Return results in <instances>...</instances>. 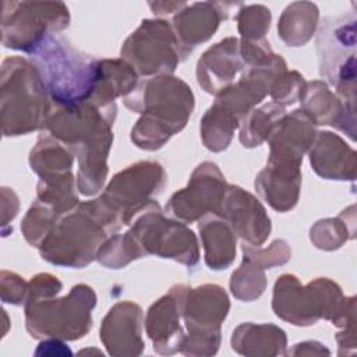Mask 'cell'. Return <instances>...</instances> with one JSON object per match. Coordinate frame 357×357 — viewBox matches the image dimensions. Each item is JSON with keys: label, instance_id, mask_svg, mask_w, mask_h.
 Instances as JSON below:
<instances>
[{"label": "cell", "instance_id": "cell-25", "mask_svg": "<svg viewBox=\"0 0 357 357\" xmlns=\"http://www.w3.org/2000/svg\"><path fill=\"white\" fill-rule=\"evenodd\" d=\"M204 250L205 262L211 269H226L236 257V233L227 220L216 213L205 216L198 225Z\"/></svg>", "mask_w": 357, "mask_h": 357}, {"label": "cell", "instance_id": "cell-1", "mask_svg": "<svg viewBox=\"0 0 357 357\" xmlns=\"http://www.w3.org/2000/svg\"><path fill=\"white\" fill-rule=\"evenodd\" d=\"M116 105L96 106L85 102L50 113L45 130L77 155V185L84 195L96 194L107 174V155L113 142L112 126Z\"/></svg>", "mask_w": 357, "mask_h": 357}, {"label": "cell", "instance_id": "cell-4", "mask_svg": "<svg viewBox=\"0 0 357 357\" xmlns=\"http://www.w3.org/2000/svg\"><path fill=\"white\" fill-rule=\"evenodd\" d=\"M32 64L60 107L89 102L100 73V60L73 47L59 35H50L31 53Z\"/></svg>", "mask_w": 357, "mask_h": 357}, {"label": "cell", "instance_id": "cell-26", "mask_svg": "<svg viewBox=\"0 0 357 357\" xmlns=\"http://www.w3.org/2000/svg\"><path fill=\"white\" fill-rule=\"evenodd\" d=\"M137 78L138 74L126 60H100L99 78L89 102L96 106L112 105L117 96L126 98L137 88Z\"/></svg>", "mask_w": 357, "mask_h": 357}, {"label": "cell", "instance_id": "cell-37", "mask_svg": "<svg viewBox=\"0 0 357 357\" xmlns=\"http://www.w3.org/2000/svg\"><path fill=\"white\" fill-rule=\"evenodd\" d=\"M289 354H331V351L324 347V344L310 340L294 344V349L289 351Z\"/></svg>", "mask_w": 357, "mask_h": 357}, {"label": "cell", "instance_id": "cell-28", "mask_svg": "<svg viewBox=\"0 0 357 357\" xmlns=\"http://www.w3.org/2000/svg\"><path fill=\"white\" fill-rule=\"evenodd\" d=\"M74 153L52 135L40 137L36 146L31 151L29 162L32 170L40 178L59 176L71 172Z\"/></svg>", "mask_w": 357, "mask_h": 357}, {"label": "cell", "instance_id": "cell-31", "mask_svg": "<svg viewBox=\"0 0 357 357\" xmlns=\"http://www.w3.org/2000/svg\"><path fill=\"white\" fill-rule=\"evenodd\" d=\"M264 268L258 264L243 258L241 266L233 272L230 279V290L238 300L251 301L258 298L265 290Z\"/></svg>", "mask_w": 357, "mask_h": 357}, {"label": "cell", "instance_id": "cell-23", "mask_svg": "<svg viewBox=\"0 0 357 357\" xmlns=\"http://www.w3.org/2000/svg\"><path fill=\"white\" fill-rule=\"evenodd\" d=\"M216 4L195 3L183 10L173 20L174 35L180 45L181 59H184L198 43L208 40L216 31L222 20Z\"/></svg>", "mask_w": 357, "mask_h": 357}, {"label": "cell", "instance_id": "cell-21", "mask_svg": "<svg viewBox=\"0 0 357 357\" xmlns=\"http://www.w3.org/2000/svg\"><path fill=\"white\" fill-rule=\"evenodd\" d=\"M311 146L310 162L321 177L328 180L356 178V152L339 135L331 131L317 132Z\"/></svg>", "mask_w": 357, "mask_h": 357}, {"label": "cell", "instance_id": "cell-24", "mask_svg": "<svg viewBox=\"0 0 357 357\" xmlns=\"http://www.w3.org/2000/svg\"><path fill=\"white\" fill-rule=\"evenodd\" d=\"M286 333L272 324H241L231 336V347L243 356H286Z\"/></svg>", "mask_w": 357, "mask_h": 357}, {"label": "cell", "instance_id": "cell-15", "mask_svg": "<svg viewBox=\"0 0 357 357\" xmlns=\"http://www.w3.org/2000/svg\"><path fill=\"white\" fill-rule=\"evenodd\" d=\"M227 220L244 243L261 245L271 233V219L261 202L238 185H227L225 197L213 212Z\"/></svg>", "mask_w": 357, "mask_h": 357}, {"label": "cell", "instance_id": "cell-5", "mask_svg": "<svg viewBox=\"0 0 357 357\" xmlns=\"http://www.w3.org/2000/svg\"><path fill=\"white\" fill-rule=\"evenodd\" d=\"M109 233H113V229L95 201H86L54 223L39 251L42 258L53 265L82 268L93 261Z\"/></svg>", "mask_w": 357, "mask_h": 357}, {"label": "cell", "instance_id": "cell-34", "mask_svg": "<svg viewBox=\"0 0 357 357\" xmlns=\"http://www.w3.org/2000/svg\"><path fill=\"white\" fill-rule=\"evenodd\" d=\"M243 255L264 269H269L275 265L286 264L291 257V251L284 240H275L269 248H255V245L243 243Z\"/></svg>", "mask_w": 357, "mask_h": 357}, {"label": "cell", "instance_id": "cell-13", "mask_svg": "<svg viewBox=\"0 0 357 357\" xmlns=\"http://www.w3.org/2000/svg\"><path fill=\"white\" fill-rule=\"evenodd\" d=\"M10 21H3L6 47L33 53L47 36L68 25V10L63 3H11Z\"/></svg>", "mask_w": 357, "mask_h": 357}, {"label": "cell", "instance_id": "cell-8", "mask_svg": "<svg viewBox=\"0 0 357 357\" xmlns=\"http://www.w3.org/2000/svg\"><path fill=\"white\" fill-rule=\"evenodd\" d=\"M230 304L223 287L218 284L185 286L183 294V321L187 329L181 353L185 356H213L220 344V324Z\"/></svg>", "mask_w": 357, "mask_h": 357}, {"label": "cell", "instance_id": "cell-12", "mask_svg": "<svg viewBox=\"0 0 357 357\" xmlns=\"http://www.w3.org/2000/svg\"><path fill=\"white\" fill-rule=\"evenodd\" d=\"M121 59L139 75H169L181 60V52L177 38L166 21L145 20L123 45Z\"/></svg>", "mask_w": 357, "mask_h": 357}, {"label": "cell", "instance_id": "cell-20", "mask_svg": "<svg viewBox=\"0 0 357 357\" xmlns=\"http://www.w3.org/2000/svg\"><path fill=\"white\" fill-rule=\"evenodd\" d=\"M301 110H304L317 124L332 126L356 138L354 102H344L332 93L322 81L305 84L301 96Z\"/></svg>", "mask_w": 357, "mask_h": 357}, {"label": "cell", "instance_id": "cell-19", "mask_svg": "<svg viewBox=\"0 0 357 357\" xmlns=\"http://www.w3.org/2000/svg\"><path fill=\"white\" fill-rule=\"evenodd\" d=\"M245 66L240 54V40L226 38L208 49L197 64L198 84L208 92L218 95L234 84L240 73L244 74Z\"/></svg>", "mask_w": 357, "mask_h": 357}, {"label": "cell", "instance_id": "cell-14", "mask_svg": "<svg viewBox=\"0 0 357 357\" xmlns=\"http://www.w3.org/2000/svg\"><path fill=\"white\" fill-rule=\"evenodd\" d=\"M226 188L219 167L212 162H204L194 170L188 185L172 195L166 211L184 223L194 222L218 209Z\"/></svg>", "mask_w": 357, "mask_h": 357}, {"label": "cell", "instance_id": "cell-27", "mask_svg": "<svg viewBox=\"0 0 357 357\" xmlns=\"http://www.w3.org/2000/svg\"><path fill=\"white\" fill-rule=\"evenodd\" d=\"M318 8L312 3H293L286 7L278 24V32L287 46H303L314 33Z\"/></svg>", "mask_w": 357, "mask_h": 357}, {"label": "cell", "instance_id": "cell-6", "mask_svg": "<svg viewBox=\"0 0 357 357\" xmlns=\"http://www.w3.org/2000/svg\"><path fill=\"white\" fill-rule=\"evenodd\" d=\"M3 132L24 135L43 128L50 116L49 92L36 67L20 57L3 63L1 82Z\"/></svg>", "mask_w": 357, "mask_h": 357}, {"label": "cell", "instance_id": "cell-36", "mask_svg": "<svg viewBox=\"0 0 357 357\" xmlns=\"http://www.w3.org/2000/svg\"><path fill=\"white\" fill-rule=\"evenodd\" d=\"M36 354H71V351L64 343L60 342V339L50 337L39 344Z\"/></svg>", "mask_w": 357, "mask_h": 357}, {"label": "cell", "instance_id": "cell-18", "mask_svg": "<svg viewBox=\"0 0 357 357\" xmlns=\"http://www.w3.org/2000/svg\"><path fill=\"white\" fill-rule=\"evenodd\" d=\"M317 137L315 123L301 109L283 116L272 128L268 162H283L301 165L303 155Z\"/></svg>", "mask_w": 357, "mask_h": 357}, {"label": "cell", "instance_id": "cell-10", "mask_svg": "<svg viewBox=\"0 0 357 357\" xmlns=\"http://www.w3.org/2000/svg\"><path fill=\"white\" fill-rule=\"evenodd\" d=\"M165 181L166 173L158 162H138L117 173L96 201L121 227L131 225L134 216L153 201L151 197L162 191Z\"/></svg>", "mask_w": 357, "mask_h": 357}, {"label": "cell", "instance_id": "cell-7", "mask_svg": "<svg viewBox=\"0 0 357 357\" xmlns=\"http://www.w3.org/2000/svg\"><path fill=\"white\" fill-rule=\"evenodd\" d=\"M95 304V291L86 284H75L63 298H26V329L36 339L77 340L92 328L91 311Z\"/></svg>", "mask_w": 357, "mask_h": 357}, {"label": "cell", "instance_id": "cell-11", "mask_svg": "<svg viewBox=\"0 0 357 357\" xmlns=\"http://www.w3.org/2000/svg\"><path fill=\"white\" fill-rule=\"evenodd\" d=\"M131 225L130 233L144 255L153 254L187 266L197 265L199 251L195 234L184 223L166 219L155 199Z\"/></svg>", "mask_w": 357, "mask_h": 357}, {"label": "cell", "instance_id": "cell-29", "mask_svg": "<svg viewBox=\"0 0 357 357\" xmlns=\"http://www.w3.org/2000/svg\"><path fill=\"white\" fill-rule=\"evenodd\" d=\"M283 116L284 107L275 102H271L259 109L251 110L241 120L240 142L243 144V146H259L265 139H268L272 128Z\"/></svg>", "mask_w": 357, "mask_h": 357}, {"label": "cell", "instance_id": "cell-32", "mask_svg": "<svg viewBox=\"0 0 357 357\" xmlns=\"http://www.w3.org/2000/svg\"><path fill=\"white\" fill-rule=\"evenodd\" d=\"M354 237V222L347 223L342 216L317 222L310 230V238L317 248L336 250Z\"/></svg>", "mask_w": 357, "mask_h": 357}, {"label": "cell", "instance_id": "cell-30", "mask_svg": "<svg viewBox=\"0 0 357 357\" xmlns=\"http://www.w3.org/2000/svg\"><path fill=\"white\" fill-rule=\"evenodd\" d=\"M144 257L138 243L130 231L124 234H113L107 238L96 252V259L109 268L119 269L132 259Z\"/></svg>", "mask_w": 357, "mask_h": 357}, {"label": "cell", "instance_id": "cell-35", "mask_svg": "<svg viewBox=\"0 0 357 357\" xmlns=\"http://www.w3.org/2000/svg\"><path fill=\"white\" fill-rule=\"evenodd\" d=\"M305 86V81L303 75H300L297 71L287 73L286 70L276 75L273 79L269 93L275 103L284 106L291 105L297 99H300L301 92Z\"/></svg>", "mask_w": 357, "mask_h": 357}, {"label": "cell", "instance_id": "cell-22", "mask_svg": "<svg viewBox=\"0 0 357 357\" xmlns=\"http://www.w3.org/2000/svg\"><path fill=\"white\" fill-rule=\"evenodd\" d=\"M301 184L300 165L268 162L257 176L255 188L259 195L279 212L291 209L298 199Z\"/></svg>", "mask_w": 357, "mask_h": 357}, {"label": "cell", "instance_id": "cell-2", "mask_svg": "<svg viewBox=\"0 0 357 357\" xmlns=\"http://www.w3.org/2000/svg\"><path fill=\"white\" fill-rule=\"evenodd\" d=\"M124 105L142 113L131 130V141L141 149L155 151L185 126L194 109L191 88L170 75L148 78L124 98Z\"/></svg>", "mask_w": 357, "mask_h": 357}, {"label": "cell", "instance_id": "cell-16", "mask_svg": "<svg viewBox=\"0 0 357 357\" xmlns=\"http://www.w3.org/2000/svg\"><path fill=\"white\" fill-rule=\"evenodd\" d=\"M184 290V284L170 287L169 293L155 301L146 312V333L153 343V350L159 354L181 351L185 337L181 326Z\"/></svg>", "mask_w": 357, "mask_h": 357}, {"label": "cell", "instance_id": "cell-17", "mask_svg": "<svg viewBox=\"0 0 357 357\" xmlns=\"http://www.w3.org/2000/svg\"><path fill=\"white\" fill-rule=\"evenodd\" d=\"M142 310L138 304L123 301L113 305L100 328V340L112 356H139L144 350L141 337Z\"/></svg>", "mask_w": 357, "mask_h": 357}, {"label": "cell", "instance_id": "cell-9", "mask_svg": "<svg viewBox=\"0 0 357 357\" xmlns=\"http://www.w3.org/2000/svg\"><path fill=\"white\" fill-rule=\"evenodd\" d=\"M319 74L344 102L356 100V14L325 18L317 39Z\"/></svg>", "mask_w": 357, "mask_h": 357}, {"label": "cell", "instance_id": "cell-3", "mask_svg": "<svg viewBox=\"0 0 357 357\" xmlns=\"http://www.w3.org/2000/svg\"><path fill=\"white\" fill-rule=\"evenodd\" d=\"M272 308L279 318L297 326L314 325L321 318L343 329L356 324V298L344 297L342 289L328 278L301 286L294 275H282L273 287Z\"/></svg>", "mask_w": 357, "mask_h": 357}, {"label": "cell", "instance_id": "cell-33", "mask_svg": "<svg viewBox=\"0 0 357 357\" xmlns=\"http://www.w3.org/2000/svg\"><path fill=\"white\" fill-rule=\"evenodd\" d=\"M237 20L244 40H262L269 29L271 13L264 6H248L238 13Z\"/></svg>", "mask_w": 357, "mask_h": 357}]
</instances>
